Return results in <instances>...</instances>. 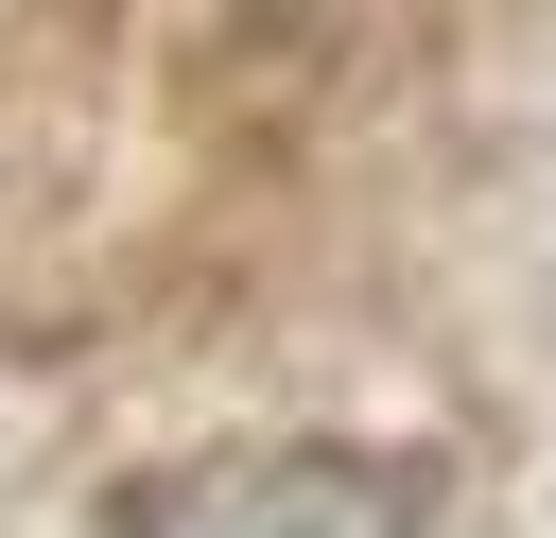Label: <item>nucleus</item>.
I'll return each mask as SVG.
<instances>
[{
	"label": "nucleus",
	"mask_w": 556,
	"mask_h": 538,
	"mask_svg": "<svg viewBox=\"0 0 556 538\" xmlns=\"http://www.w3.org/2000/svg\"><path fill=\"white\" fill-rule=\"evenodd\" d=\"M122 538H417V486L382 451H226L174 469Z\"/></svg>",
	"instance_id": "1"
}]
</instances>
